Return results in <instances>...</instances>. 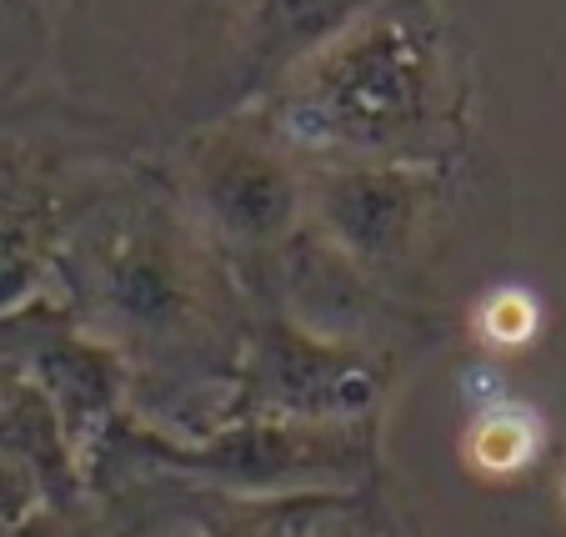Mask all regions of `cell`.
Segmentation results:
<instances>
[{
  "label": "cell",
  "mask_w": 566,
  "mask_h": 537,
  "mask_svg": "<svg viewBox=\"0 0 566 537\" xmlns=\"http://www.w3.org/2000/svg\"><path fill=\"white\" fill-rule=\"evenodd\" d=\"M421 101V75L411 51H366L361 61H346L332 81L326 106H316L321 126L342 141H386V131L407 126Z\"/></svg>",
  "instance_id": "1"
},
{
  "label": "cell",
  "mask_w": 566,
  "mask_h": 537,
  "mask_svg": "<svg viewBox=\"0 0 566 537\" xmlns=\"http://www.w3.org/2000/svg\"><path fill=\"white\" fill-rule=\"evenodd\" d=\"M216 206L235 231H251V237H266L286 221L291 211V182L261 156H241L216 176Z\"/></svg>",
  "instance_id": "2"
},
{
  "label": "cell",
  "mask_w": 566,
  "mask_h": 537,
  "mask_svg": "<svg viewBox=\"0 0 566 537\" xmlns=\"http://www.w3.org/2000/svg\"><path fill=\"white\" fill-rule=\"evenodd\" d=\"M542 452V422L522 402H492L467 432V457L486 477H512Z\"/></svg>",
  "instance_id": "3"
},
{
  "label": "cell",
  "mask_w": 566,
  "mask_h": 537,
  "mask_svg": "<svg viewBox=\"0 0 566 537\" xmlns=\"http://www.w3.org/2000/svg\"><path fill=\"white\" fill-rule=\"evenodd\" d=\"M536 327V307L532 297H522V291H502V297H492V307H486V337L502 347H516L526 342Z\"/></svg>",
  "instance_id": "4"
}]
</instances>
